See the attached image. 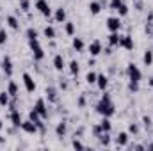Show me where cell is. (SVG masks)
<instances>
[{
    "mask_svg": "<svg viewBox=\"0 0 153 151\" xmlns=\"http://www.w3.org/2000/svg\"><path fill=\"white\" fill-rule=\"evenodd\" d=\"M7 93H9L13 98L18 96V84H16L14 80H9V84H7Z\"/></svg>",
    "mask_w": 153,
    "mask_h": 151,
    "instance_id": "obj_18",
    "label": "cell"
},
{
    "mask_svg": "<svg viewBox=\"0 0 153 151\" xmlns=\"http://www.w3.org/2000/svg\"><path fill=\"white\" fill-rule=\"evenodd\" d=\"M29 46H30V50H32V57H34V61H43V59H45V50H43V46L39 44V39H32V41H29Z\"/></svg>",
    "mask_w": 153,
    "mask_h": 151,
    "instance_id": "obj_2",
    "label": "cell"
},
{
    "mask_svg": "<svg viewBox=\"0 0 153 151\" xmlns=\"http://www.w3.org/2000/svg\"><path fill=\"white\" fill-rule=\"evenodd\" d=\"M84 46H85V44H84V39L82 38H73V48H75L76 52H82Z\"/></svg>",
    "mask_w": 153,
    "mask_h": 151,
    "instance_id": "obj_26",
    "label": "cell"
},
{
    "mask_svg": "<svg viewBox=\"0 0 153 151\" xmlns=\"http://www.w3.org/2000/svg\"><path fill=\"white\" fill-rule=\"evenodd\" d=\"M119 46L121 48H125V50H134V38L130 36V34H126V36H121V41H119Z\"/></svg>",
    "mask_w": 153,
    "mask_h": 151,
    "instance_id": "obj_9",
    "label": "cell"
},
{
    "mask_svg": "<svg viewBox=\"0 0 153 151\" xmlns=\"http://www.w3.org/2000/svg\"><path fill=\"white\" fill-rule=\"evenodd\" d=\"M5 41H7V32L0 29V44H5Z\"/></svg>",
    "mask_w": 153,
    "mask_h": 151,
    "instance_id": "obj_36",
    "label": "cell"
},
{
    "mask_svg": "<svg viewBox=\"0 0 153 151\" xmlns=\"http://www.w3.org/2000/svg\"><path fill=\"white\" fill-rule=\"evenodd\" d=\"M2 71L7 76L13 75V61L9 57H4V61H2Z\"/></svg>",
    "mask_w": 153,
    "mask_h": 151,
    "instance_id": "obj_12",
    "label": "cell"
},
{
    "mask_svg": "<svg viewBox=\"0 0 153 151\" xmlns=\"http://www.w3.org/2000/svg\"><path fill=\"white\" fill-rule=\"evenodd\" d=\"M102 52H103V48H102V43H100V41H93V43H89V53H91L93 57L100 55Z\"/></svg>",
    "mask_w": 153,
    "mask_h": 151,
    "instance_id": "obj_11",
    "label": "cell"
},
{
    "mask_svg": "<svg viewBox=\"0 0 153 151\" xmlns=\"http://www.w3.org/2000/svg\"><path fill=\"white\" fill-rule=\"evenodd\" d=\"M53 18H55L57 23H66V11H64L62 7H59V9L55 11V16H53Z\"/></svg>",
    "mask_w": 153,
    "mask_h": 151,
    "instance_id": "obj_17",
    "label": "cell"
},
{
    "mask_svg": "<svg viewBox=\"0 0 153 151\" xmlns=\"http://www.w3.org/2000/svg\"><path fill=\"white\" fill-rule=\"evenodd\" d=\"M64 66H66V62H64V57H62L61 53H57V55L53 57V68H55L57 71H62V70H64Z\"/></svg>",
    "mask_w": 153,
    "mask_h": 151,
    "instance_id": "obj_13",
    "label": "cell"
},
{
    "mask_svg": "<svg viewBox=\"0 0 153 151\" xmlns=\"http://www.w3.org/2000/svg\"><path fill=\"white\" fill-rule=\"evenodd\" d=\"M128 132H130V133H137V132H139V126H137L135 123H132V124L128 126Z\"/></svg>",
    "mask_w": 153,
    "mask_h": 151,
    "instance_id": "obj_39",
    "label": "cell"
},
{
    "mask_svg": "<svg viewBox=\"0 0 153 151\" xmlns=\"http://www.w3.org/2000/svg\"><path fill=\"white\" fill-rule=\"evenodd\" d=\"M11 123H13V126L14 128H20L22 126V123H23V119H22V114H20V110H16V109H13L11 110Z\"/></svg>",
    "mask_w": 153,
    "mask_h": 151,
    "instance_id": "obj_10",
    "label": "cell"
},
{
    "mask_svg": "<svg viewBox=\"0 0 153 151\" xmlns=\"http://www.w3.org/2000/svg\"><path fill=\"white\" fill-rule=\"evenodd\" d=\"M89 11H91V14H100L102 4H100V2H91V4H89Z\"/></svg>",
    "mask_w": 153,
    "mask_h": 151,
    "instance_id": "obj_24",
    "label": "cell"
},
{
    "mask_svg": "<svg viewBox=\"0 0 153 151\" xmlns=\"http://www.w3.org/2000/svg\"><path fill=\"white\" fill-rule=\"evenodd\" d=\"M20 9H22L23 13H29V9H30V2H29V0H20Z\"/></svg>",
    "mask_w": 153,
    "mask_h": 151,
    "instance_id": "obj_34",
    "label": "cell"
},
{
    "mask_svg": "<svg viewBox=\"0 0 153 151\" xmlns=\"http://www.w3.org/2000/svg\"><path fill=\"white\" fill-rule=\"evenodd\" d=\"M128 141H130V133H128V132H121V133L116 137V144H117V146H126Z\"/></svg>",
    "mask_w": 153,
    "mask_h": 151,
    "instance_id": "obj_15",
    "label": "cell"
},
{
    "mask_svg": "<svg viewBox=\"0 0 153 151\" xmlns=\"http://www.w3.org/2000/svg\"><path fill=\"white\" fill-rule=\"evenodd\" d=\"M78 105H80V107H84V105H85V100H84V98H80V100H78Z\"/></svg>",
    "mask_w": 153,
    "mask_h": 151,
    "instance_id": "obj_42",
    "label": "cell"
},
{
    "mask_svg": "<svg viewBox=\"0 0 153 151\" xmlns=\"http://www.w3.org/2000/svg\"><path fill=\"white\" fill-rule=\"evenodd\" d=\"M2 128H4V121L0 119V130H2Z\"/></svg>",
    "mask_w": 153,
    "mask_h": 151,
    "instance_id": "obj_43",
    "label": "cell"
},
{
    "mask_svg": "<svg viewBox=\"0 0 153 151\" xmlns=\"http://www.w3.org/2000/svg\"><path fill=\"white\" fill-rule=\"evenodd\" d=\"M128 91H130V93H137V91H139V82L130 80V84H128Z\"/></svg>",
    "mask_w": 153,
    "mask_h": 151,
    "instance_id": "obj_35",
    "label": "cell"
},
{
    "mask_svg": "<svg viewBox=\"0 0 153 151\" xmlns=\"http://www.w3.org/2000/svg\"><path fill=\"white\" fill-rule=\"evenodd\" d=\"M55 133H57V137H64V133H66V123H59L55 126Z\"/></svg>",
    "mask_w": 153,
    "mask_h": 151,
    "instance_id": "obj_27",
    "label": "cell"
},
{
    "mask_svg": "<svg viewBox=\"0 0 153 151\" xmlns=\"http://www.w3.org/2000/svg\"><path fill=\"white\" fill-rule=\"evenodd\" d=\"M64 30H66V34H68V36H73V34H75V23H73V21H66Z\"/></svg>",
    "mask_w": 153,
    "mask_h": 151,
    "instance_id": "obj_29",
    "label": "cell"
},
{
    "mask_svg": "<svg viewBox=\"0 0 153 151\" xmlns=\"http://www.w3.org/2000/svg\"><path fill=\"white\" fill-rule=\"evenodd\" d=\"M98 141H100V144H102V146H109V144H111L109 132H103V133H100V135H98Z\"/></svg>",
    "mask_w": 153,
    "mask_h": 151,
    "instance_id": "obj_23",
    "label": "cell"
},
{
    "mask_svg": "<svg viewBox=\"0 0 153 151\" xmlns=\"http://www.w3.org/2000/svg\"><path fill=\"white\" fill-rule=\"evenodd\" d=\"M23 85H25V89H27V93H34L36 91V82H34V78L29 75V73H23Z\"/></svg>",
    "mask_w": 153,
    "mask_h": 151,
    "instance_id": "obj_7",
    "label": "cell"
},
{
    "mask_svg": "<svg viewBox=\"0 0 153 151\" xmlns=\"http://www.w3.org/2000/svg\"><path fill=\"white\" fill-rule=\"evenodd\" d=\"M43 34H45V38L53 39V38H55V29H53V27H50V25H46V27L43 29Z\"/></svg>",
    "mask_w": 153,
    "mask_h": 151,
    "instance_id": "obj_25",
    "label": "cell"
},
{
    "mask_svg": "<svg viewBox=\"0 0 153 151\" xmlns=\"http://www.w3.org/2000/svg\"><path fill=\"white\" fill-rule=\"evenodd\" d=\"M150 85H153V76L150 78Z\"/></svg>",
    "mask_w": 153,
    "mask_h": 151,
    "instance_id": "obj_44",
    "label": "cell"
},
{
    "mask_svg": "<svg viewBox=\"0 0 153 151\" xmlns=\"http://www.w3.org/2000/svg\"><path fill=\"white\" fill-rule=\"evenodd\" d=\"M116 11H117V14H119V16H126V14H128V5L123 2V4L116 9Z\"/></svg>",
    "mask_w": 153,
    "mask_h": 151,
    "instance_id": "obj_32",
    "label": "cell"
},
{
    "mask_svg": "<svg viewBox=\"0 0 153 151\" xmlns=\"http://www.w3.org/2000/svg\"><path fill=\"white\" fill-rule=\"evenodd\" d=\"M96 85H98L100 91H105L107 85H109V78H107L105 75H98L96 76Z\"/></svg>",
    "mask_w": 153,
    "mask_h": 151,
    "instance_id": "obj_16",
    "label": "cell"
},
{
    "mask_svg": "<svg viewBox=\"0 0 153 151\" xmlns=\"http://www.w3.org/2000/svg\"><path fill=\"white\" fill-rule=\"evenodd\" d=\"M100 126H102V132H111V130H112V123H111L109 117H103V119L100 121Z\"/></svg>",
    "mask_w": 153,
    "mask_h": 151,
    "instance_id": "obj_20",
    "label": "cell"
},
{
    "mask_svg": "<svg viewBox=\"0 0 153 151\" xmlns=\"http://www.w3.org/2000/svg\"><path fill=\"white\" fill-rule=\"evenodd\" d=\"M96 112L100 114L102 117H111V115H114L116 107H114V103H112V100H111V94H109V93H105V94L100 98V101L96 103Z\"/></svg>",
    "mask_w": 153,
    "mask_h": 151,
    "instance_id": "obj_1",
    "label": "cell"
},
{
    "mask_svg": "<svg viewBox=\"0 0 153 151\" xmlns=\"http://www.w3.org/2000/svg\"><path fill=\"white\" fill-rule=\"evenodd\" d=\"M148 148H150V150H153V142H152V144H150V146H148Z\"/></svg>",
    "mask_w": 153,
    "mask_h": 151,
    "instance_id": "obj_45",
    "label": "cell"
},
{
    "mask_svg": "<svg viewBox=\"0 0 153 151\" xmlns=\"http://www.w3.org/2000/svg\"><path fill=\"white\" fill-rule=\"evenodd\" d=\"M36 9H38L43 16H50V14H52V9H50L48 0H38V2H36Z\"/></svg>",
    "mask_w": 153,
    "mask_h": 151,
    "instance_id": "obj_5",
    "label": "cell"
},
{
    "mask_svg": "<svg viewBox=\"0 0 153 151\" xmlns=\"http://www.w3.org/2000/svg\"><path fill=\"white\" fill-rule=\"evenodd\" d=\"M46 100L48 101H52V103H55L57 100H59V94H57V89L55 87H46Z\"/></svg>",
    "mask_w": 153,
    "mask_h": 151,
    "instance_id": "obj_14",
    "label": "cell"
},
{
    "mask_svg": "<svg viewBox=\"0 0 153 151\" xmlns=\"http://www.w3.org/2000/svg\"><path fill=\"white\" fill-rule=\"evenodd\" d=\"M126 76H128V80H134V82H141V78H143V73H141V70L134 64V62H130L128 66H126Z\"/></svg>",
    "mask_w": 153,
    "mask_h": 151,
    "instance_id": "obj_3",
    "label": "cell"
},
{
    "mask_svg": "<svg viewBox=\"0 0 153 151\" xmlns=\"http://www.w3.org/2000/svg\"><path fill=\"white\" fill-rule=\"evenodd\" d=\"M107 29H109V32H119V29H121V18L119 16H111V18H107Z\"/></svg>",
    "mask_w": 153,
    "mask_h": 151,
    "instance_id": "obj_4",
    "label": "cell"
},
{
    "mask_svg": "<svg viewBox=\"0 0 153 151\" xmlns=\"http://www.w3.org/2000/svg\"><path fill=\"white\" fill-rule=\"evenodd\" d=\"M152 36H153V32H152Z\"/></svg>",
    "mask_w": 153,
    "mask_h": 151,
    "instance_id": "obj_46",
    "label": "cell"
},
{
    "mask_svg": "<svg viewBox=\"0 0 153 151\" xmlns=\"http://www.w3.org/2000/svg\"><path fill=\"white\" fill-rule=\"evenodd\" d=\"M34 109L38 110V114L43 117V119H46V117H48V107H46V103H45V100H43V98H39L38 101H36Z\"/></svg>",
    "mask_w": 153,
    "mask_h": 151,
    "instance_id": "obj_6",
    "label": "cell"
},
{
    "mask_svg": "<svg viewBox=\"0 0 153 151\" xmlns=\"http://www.w3.org/2000/svg\"><path fill=\"white\" fill-rule=\"evenodd\" d=\"M143 62H144V66H152L153 64V52L152 50H146V52H144V55H143Z\"/></svg>",
    "mask_w": 153,
    "mask_h": 151,
    "instance_id": "obj_21",
    "label": "cell"
},
{
    "mask_svg": "<svg viewBox=\"0 0 153 151\" xmlns=\"http://www.w3.org/2000/svg\"><path fill=\"white\" fill-rule=\"evenodd\" d=\"M93 133H94L96 137H98L100 133H103V132H102V126H100V124H94V126H93Z\"/></svg>",
    "mask_w": 153,
    "mask_h": 151,
    "instance_id": "obj_40",
    "label": "cell"
},
{
    "mask_svg": "<svg viewBox=\"0 0 153 151\" xmlns=\"http://www.w3.org/2000/svg\"><path fill=\"white\" fill-rule=\"evenodd\" d=\"M20 128H22V130H23L25 133H36V132L39 130V128H38V124H36L34 121H30V119H29V121H23Z\"/></svg>",
    "mask_w": 153,
    "mask_h": 151,
    "instance_id": "obj_8",
    "label": "cell"
},
{
    "mask_svg": "<svg viewBox=\"0 0 153 151\" xmlns=\"http://www.w3.org/2000/svg\"><path fill=\"white\" fill-rule=\"evenodd\" d=\"M9 96H11V94H9L7 91L0 93V105H2V107H7V105H9Z\"/></svg>",
    "mask_w": 153,
    "mask_h": 151,
    "instance_id": "obj_28",
    "label": "cell"
},
{
    "mask_svg": "<svg viewBox=\"0 0 153 151\" xmlns=\"http://www.w3.org/2000/svg\"><path fill=\"white\" fill-rule=\"evenodd\" d=\"M121 4H123V0H111V4H109V5H111V9H114V11H116Z\"/></svg>",
    "mask_w": 153,
    "mask_h": 151,
    "instance_id": "obj_37",
    "label": "cell"
},
{
    "mask_svg": "<svg viewBox=\"0 0 153 151\" xmlns=\"http://www.w3.org/2000/svg\"><path fill=\"white\" fill-rule=\"evenodd\" d=\"M119 41H121L119 32H111V34H109V44H111V46H119Z\"/></svg>",
    "mask_w": 153,
    "mask_h": 151,
    "instance_id": "obj_19",
    "label": "cell"
},
{
    "mask_svg": "<svg viewBox=\"0 0 153 151\" xmlns=\"http://www.w3.org/2000/svg\"><path fill=\"white\" fill-rule=\"evenodd\" d=\"M96 73H94V71H89V73H87V75H85V82H87V84H96Z\"/></svg>",
    "mask_w": 153,
    "mask_h": 151,
    "instance_id": "obj_33",
    "label": "cell"
},
{
    "mask_svg": "<svg viewBox=\"0 0 153 151\" xmlns=\"http://www.w3.org/2000/svg\"><path fill=\"white\" fill-rule=\"evenodd\" d=\"M143 123H144L146 128H150V126H152V117H150V115H144V117H143Z\"/></svg>",
    "mask_w": 153,
    "mask_h": 151,
    "instance_id": "obj_38",
    "label": "cell"
},
{
    "mask_svg": "<svg viewBox=\"0 0 153 151\" xmlns=\"http://www.w3.org/2000/svg\"><path fill=\"white\" fill-rule=\"evenodd\" d=\"M25 34H27V39H29V41H32V39H38V30H36V29H32V27H29Z\"/></svg>",
    "mask_w": 153,
    "mask_h": 151,
    "instance_id": "obj_31",
    "label": "cell"
},
{
    "mask_svg": "<svg viewBox=\"0 0 153 151\" xmlns=\"http://www.w3.org/2000/svg\"><path fill=\"white\" fill-rule=\"evenodd\" d=\"M78 71H80V66H78V62H76V61H71V62H70V73L75 76V75H78Z\"/></svg>",
    "mask_w": 153,
    "mask_h": 151,
    "instance_id": "obj_30",
    "label": "cell"
},
{
    "mask_svg": "<svg viewBox=\"0 0 153 151\" xmlns=\"http://www.w3.org/2000/svg\"><path fill=\"white\" fill-rule=\"evenodd\" d=\"M71 146H73V148H75V150H82V148H84V144H82V142H80V141H73V144H71Z\"/></svg>",
    "mask_w": 153,
    "mask_h": 151,
    "instance_id": "obj_41",
    "label": "cell"
},
{
    "mask_svg": "<svg viewBox=\"0 0 153 151\" xmlns=\"http://www.w3.org/2000/svg\"><path fill=\"white\" fill-rule=\"evenodd\" d=\"M5 21H7V25H9L11 29H14V30H18V29H20V21H18L14 16H7V18H5Z\"/></svg>",
    "mask_w": 153,
    "mask_h": 151,
    "instance_id": "obj_22",
    "label": "cell"
}]
</instances>
